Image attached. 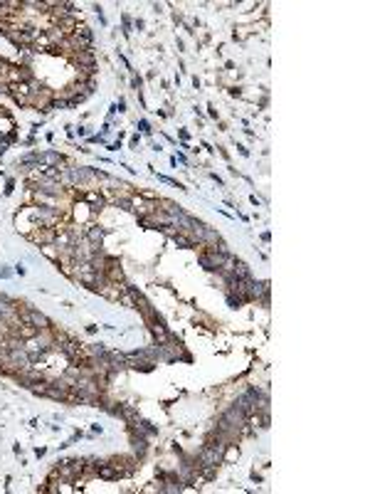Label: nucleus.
<instances>
[{
	"instance_id": "nucleus-1",
	"label": "nucleus",
	"mask_w": 370,
	"mask_h": 494,
	"mask_svg": "<svg viewBox=\"0 0 370 494\" xmlns=\"http://www.w3.org/2000/svg\"><path fill=\"white\" fill-rule=\"evenodd\" d=\"M109 465H114V469L118 472V477H129V474H134V469H136V457H129V455H116V457H111L109 460Z\"/></svg>"
},
{
	"instance_id": "nucleus-2",
	"label": "nucleus",
	"mask_w": 370,
	"mask_h": 494,
	"mask_svg": "<svg viewBox=\"0 0 370 494\" xmlns=\"http://www.w3.org/2000/svg\"><path fill=\"white\" fill-rule=\"evenodd\" d=\"M69 62L77 67V70H92L96 67V54H94V47L92 49H79L77 54L69 57Z\"/></svg>"
},
{
	"instance_id": "nucleus-3",
	"label": "nucleus",
	"mask_w": 370,
	"mask_h": 494,
	"mask_svg": "<svg viewBox=\"0 0 370 494\" xmlns=\"http://www.w3.org/2000/svg\"><path fill=\"white\" fill-rule=\"evenodd\" d=\"M10 97H13V101L15 104H20V106H30V84H10V92H8Z\"/></svg>"
},
{
	"instance_id": "nucleus-4",
	"label": "nucleus",
	"mask_w": 370,
	"mask_h": 494,
	"mask_svg": "<svg viewBox=\"0 0 370 494\" xmlns=\"http://www.w3.org/2000/svg\"><path fill=\"white\" fill-rule=\"evenodd\" d=\"M54 235H57L54 227H37V230H32L25 237L32 240V242H37V245H49V242H54Z\"/></svg>"
},
{
	"instance_id": "nucleus-5",
	"label": "nucleus",
	"mask_w": 370,
	"mask_h": 494,
	"mask_svg": "<svg viewBox=\"0 0 370 494\" xmlns=\"http://www.w3.org/2000/svg\"><path fill=\"white\" fill-rule=\"evenodd\" d=\"M151 334H153L161 344H168V331H165V326H163V321H161L158 317L151 321Z\"/></svg>"
},
{
	"instance_id": "nucleus-6",
	"label": "nucleus",
	"mask_w": 370,
	"mask_h": 494,
	"mask_svg": "<svg viewBox=\"0 0 370 494\" xmlns=\"http://www.w3.org/2000/svg\"><path fill=\"white\" fill-rule=\"evenodd\" d=\"M96 474L101 477V479H118V472L114 469V465H109V462H101V465H96Z\"/></svg>"
},
{
	"instance_id": "nucleus-7",
	"label": "nucleus",
	"mask_w": 370,
	"mask_h": 494,
	"mask_svg": "<svg viewBox=\"0 0 370 494\" xmlns=\"http://www.w3.org/2000/svg\"><path fill=\"white\" fill-rule=\"evenodd\" d=\"M30 324H32V326H37V329H49V326H52V321H49L45 314L35 312V309H30Z\"/></svg>"
},
{
	"instance_id": "nucleus-8",
	"label": "nucleus",
	"mask_w": 370,
	"mask_h": 494,
	"mask_svg": "<svg viewBox=\"0 0 370 494\" xmlns=\"http://www.w3.org/2000/svg\"><path fill=\"white\" fill-rule=\"evenodd\" d=\"M170 240H173L178 247H198V242H195L190 235H185V232H173Z\"/></svg>"
},
{
	"instance_id": "nucleus-9",
	"label": "nucleus",
	"mask_w": 370,
	"mask_h": 494,
	"mask_svg": "<svg viewBox=\"0 0 370 494\" xmlns=\"http://www.w3.org/2000/svg\"><path fill=\"white\" fill-rule=\"evenodd\" d=\"M84 235H87V240H89L92 245H101V240H104V230H101L99 225H89V227L84 230Z\"/></svg>"
},
{
	"instance_id": "nucleus-10",
	"label": "nucleus",
	"mask_w": 370,
	"mask_h": 494,
	"mask_svg": "<svg viewBox=\"0 0 370 494\" xmlns=\"http://www.w3.org/2000/svg\"><path fill=\"white\" fill-rule=\"evenodd\" d=\"M237 457H239V447L234 443H227L225 450H222V462H234Z\"/></svg>"
},
{
	"instance_id": "nucleus-11",
	"label": "nucleus",
	"mask_w": 370,
	"mask_h": 494,
	"mask_svg": "<svg viewBox=\"0 0 370 494\" xmlns=\"http://www.w3.org/2000/svg\"><path fill=\"white\" fill-rule=\"evenodd\" d=\"M40 252H42L45 257H49L54 265L59 262V250H57V247H54L52 242H49V245H40Z\"/></svg>"
},
{
	"instance_id": "nucleus-12",
	"label": "nucleus",
	"mask_w": 370,
	"mask_h": 494,
	"mask_svg": "<svg viewBox=\"0 0 370 494\" xmlns=\"http://www.w3.org/2000/svg\"><path fill=\"white\" fill-rule=\"evenodd\" d=\"M139 129H141L143 134H151V126H148V121H146V119H141V121H139Z\"/></svg>"
},
{
	"instance_id": "nucleus-13",
	"label": "nucleus",
	"mask_w": 370,
	"mask_h": 494,
	"mask_svg": "<svg viewBox=\"0 0 370 494\" xmlns=\"http://www.w3.org/2000/svg\"><path fill=\"white\" fill-rule=\"evenodd\" d=\"M0 67H3V57H0Z\"/></svg>"
}]
</instances>
